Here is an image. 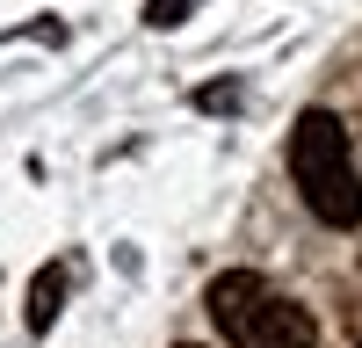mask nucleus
Here are the masks:
<instances>
[{
    "label": "nucleus",
    "mask_w": 362,
    "mask_h": 348,
    "mask_svg": "<svg viewBox=\"0 0 362 348\" xmlns=\"http://www.w3.org/2000/svg\"><path fill=\"white\" fill-rule=\"evenodd\" d=\"M58 305H66V269H37V283H29V327L37 334H51V319H58Z\"/></svg>",
    "instance_id": "7ed1b4c3"
},
{
    "label": "nucleus",
    "mask_w": 362,
    "mask_h": 348,
    "mask_svg": "<svg viewBox=\"0 0 362 348\" xmlns=\"http://www.w3.org/2000/svg\"><path fill=\"white\" fill-rule=\"evenodd\" d=\"M196 8H203V0H145V22H153V29H181Z\"/></svg>",
    "instance_id": "20e7f679"
},
{
    "label": "nucleus",
    "mask_w": 362,
    "mask_h": 348,
    "mask_svg": "<svg viewBox=\"0 0 362 348\" xmlns=\"http://www.w3.org/2000/svg\"><path fill=\"white\" fill-rule=\"evenodd\" d=\"M196 102H203V109H232V102H239V87H232V80H218V87H203Z\"/></svg>",
    "instance_id": "39448f33"
},
{
    "label": "nucleus",
    "mask_w": 362,
    "mask_h": 348,
    "mask_svg": "<svg viewBox=\"0 0 362 348\" xmlns=\"http://www.w3.org/2000/svg\"><path fill=\"white\" fill-rule=\"evenodd\" d=\"M290 174H297V196L312 203L319 225H362V182H355V160H348V131L334 109H305L290 131Z\"/></svg>",
    "instance_id": "f257e3e1"
},
{
    "label": "nucleus",
    "mask_w": 362,
    "mask_h": 348,
    "mask_svg": "<svg viewBox=\"0 0 362 348\" xmlns=\"http://www.w3.org/2000/svg\"><path fill=\"white\" fill-rule=\"evenodd\" d=\"M181 348H196V341H181Z\"/></svg>",
    "instance_id": "423d86ee"
},
{
    "label": "nucleus",
    "mask_w": 362,
    "mask_h": 348,
    "mask_svg": "<svg viewBox=\"0 0 362 348\" xmlns=\"http://www.w3.org/2000/svg\"><path fill=\"white\" fill-rule=\"evenodd\" d=\"M203 305H210V319H218V334L232 348H312L319 341L312 312L297 298H283V290L268 276H254V269H225Z\"/></svg>",
    "instance_id": "f03ea898"
}]
</instances>
